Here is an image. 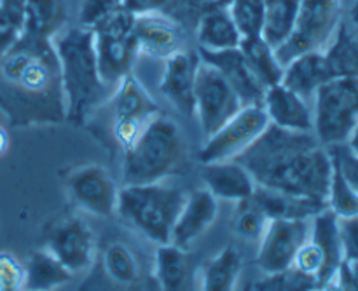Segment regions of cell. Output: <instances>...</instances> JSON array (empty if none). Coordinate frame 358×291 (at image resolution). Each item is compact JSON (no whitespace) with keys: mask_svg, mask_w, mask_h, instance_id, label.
I'll return each instance as SVG.
<instances>
[{"mask_svg":"<svg viewBox=\"0 0 358 291\" xmlns=\"http://www.w3.org/2000/svg\"><path fill=\"white\" fill-rule=\"evenodd\" d=\"M327 149L331 152L332 164L338 167L346 184L358 194V154L353 152L346 143L327 147Z\"/></svg>","mask_w":358,"mask_h":291,"instance_id":"38","label":"cell"},{"mask_svg":"<svg viewBox=\"0 0 358 291\" xmlns=\"http://www.w3.org/2000/svg\"><path fill=\"white\" fill-rule=\"evenodd\" d=\"M199 56L177 51L164 59L163 75L159 80V93L180 112L182 115H194V82Z\"/></svg>","mask_w":358,"mask_h":291,"instance_id":"17","label":"cell"},{"mask_svg":"<svg viewBox=\"0 0 358 291\" xmlns=\"http://www.w3.org/2000/svg\"><path fill=\"white\" fill-rule=\"evenodd\" d=\"M243 258L234 246H226L199 269V291H236Z\"/></svg>","mask_w":358,"mask_h":291,"instance_id":"26","label":"cell"},{"mask_svg":"<svg viewBox=\"0 0 358 291\" xmlns=\"http://www.w3.org/2000/svg\"><path fill=\"white\" fill-rule=\"evenodd\" d=\"M322 290L324 291H341V288H339V285H338V279H332V281H329L327 285L325 286H322Z\"/></svg>","mask_w":358,"mask_h":291,"instance_id":"48","label":"cell"},{"mask_svg":"<svg viewBox=\"0 0 358 291\" xmlns=\"http://www.w3.org/2000/svg\"><path fill=\"white\" fill-rule=\"evenodd\" d=\"M327 208L338 218H353L358 216V194L346 184L338 167L332 164L331 185H329Z\"/></svg>","mask_w":358,"mask_h":291,"instance_id":"35","label":"cell"},{"mask_svg":"<svg viewBox=\"0 0 358 291\" xmlns=\"http://www.w3.org/2000/svg\"><path fill=\"white\" fill-rule=\"evenodd\" d=\"M62 73L66 121L83 124L112 91L101 82L94 52L93 31L80 24L63 27L51 38Z\"/></svg>","mask_w":358,"mask_h":291,"instance_id":"3","label":"cell"},{"mask_svg":"<svg viewBox=\"0 0 358 291\" xmlns=\"http://www.w3.org/2000/svg\"><path fill=\"white\" fill-rule=\"evenodd\" d=\"M292 265L296 269H299V271H303L304 274L315 276V278L318 279L320 278L322 271H324V253H322V250L313 243V241L308 239L306 243L299 248V251H297Z\"/></svg>","mask_w":358,"mask_h":291,"instance_id":"40","label":"cell"},{"mask_svg":"<svg viewBox=\"0 0 358 291\" xmlns=\"http://www.w3.org/2000/svg\"><path fill=\"white\" fill-rule=\"evenodd\" d=\"M45 250L73 276L87 271L96 257V239L91 227L79 216H65L49 230Z\"/></svg>","mask_w":358,"mask_h":291,"instance_id":"13","label":"cell"},{"mask_svg":"<svg viewBox=\"0 0 358 291\" xmlns=\"http://www.w3.org/2000/svg\"><path fill=\"white\" fill-rule=\"evenodd\" d=\"M154 276L159 291H191L192 272L189 264V251L173 244L157 246L154 255Z\"/></svg>","mask_w":358,"mask_h":291,"instance_id":"25","label":"cell"},{"mask_svg":"<svg viewBox=\"0 0 358 291\" xmlns=\"http://www.w3.org/2000/svg\"><path fill=\"white\" fill-rule=\"evenodd\" d=\"M331 79L324 51L303 52L283 65L282 84L306 101L313 100L317 91Z\"/></svg>","mask_w":358,"mask_h":291,"instance_id":"21","label":"cell"},{"mask_svg":"<svg viewBox=\"0 0 358 291\" xmlns=\"http://www.w3.org/2000/svg\"><path fill=\"white\" fill-rule=\"evenodd\" d=\"M184 159V136L173 119L159 114L122 152V185L164 181Z\"/></svg>","mask_w":358,"mask_h":291,"instance_id":"4","label":"cell"},{"mask_svg":"<svg viewBox=\"0 0 358 291\" xmlns=\"http://www.w3.org/2000/svg\"><path fill=\"white\" fill-rule=\"evenodd\" d=\"M219 216V201L203 188H196L191 194L185 195L184 206L175 220L173 230H171L170 244L189 251L192 244L210 230Z\"/></svg>","mask_w":358,"mask_h":291,"instance_id":"16","label":"cell"},{"mask_svg":"<svg viewBox=\"0 0 358 291\" xmlns=\"http://www.w3.org/2000/svg\"><path fill=\"white\" fill-rule=\"evenodd\" d=\"M241 38L262 37L266 0H229L226 6Z\"/></svg>","mask_w":358,"mask_h":291,"instance_id":"33","label":"cell"},{"mask_svg":"<svg viewBox=\"0 0 358 291\" xmlns=\"http://www.w3.org/2000/svg\"><path fill=\"white\" fill-rule=\"evenodd\" d=\"M269 220L266 218L264 213L254 204L252 199L248 201L236 202V213H234L233 220V229L236 236L241 239L252 241V243H259L264 234L266 225Z\"/></svg>","mask_w":358,"mask_h":291,"instance_id":"36","label":"cell"},{"mask_svg":"<svg viewBox=\"0 0 358 291\" xmlns=\"http://www.w3.org/2000/svg\"><path fill=\"white\" fill-rule=\"evenodd\" d=\"M234 161L247 167L257 187L327 204L332 157L313 133L269 124L257 142Z\"/></svg>","mask_w":358,"mask_h":291,"instance_id":"1","label":"cell"},{"mask_svg":"<svg viewBox=\"0 0 358 291\" xmlns=\"http://www.w3.org/2000/svg\"><path fill=\"white\" fill-rule=\"evenodd\" d=\"M122 3L124 0H80L79 24L91 30L115 10L122 9Z\"/></svg>","mask_w":358,"mask_h":291,"instance_id":"37","label":"cell"},{"mask_svg":"<svg viewBox=\"0 0 358 291\" xmlns=\"http://www.w3.org/2000/svg\"><path fill=\"white\" fill-rule=\"evenodd\" d=\"M346 145H348L350 149L353 150V152L358 154V124H357V128L353 129L352 135H350V138H348V142H346Z\"/></svg>","mask_w":358,"mask_h":291,"instance_id":"45","label":"cell"},{"mask_svg":"<svg viewBox=\"0 0 358 291\" xmlns=\"http://www.w3.org/2000/svg\"><path fill=\"white\" fill-rule=\"evenodd\" d=\"M23 35V23L0 9V58L7 54Z\"/></svg>","mask_w":358,"mask_h":291,"instance_id":"42","label":"cell"},{"mask_svg":"<svg viewBox=\"0 0 358 291\" xmlns=\"http://www.w3.org/2000/svg\"><path fill=\"white\" fill-rule=\"evenodd\" d=\"M182 188L164 181L145 185H122L119 188L117 213L124 223L149 239L163 246L170 244L175 220L185 201Z\"/></svg>","mask_w":358,"mask_h":291,"instance_id":"5","label":"cell"},{"mask_svg":"<svg viewBox=\"0 0 358 291\" xmlns=\"http://www.w3.org/2000/svg\"><path fill=\"white\" fill-rule=\"evenodd\" d=\"M196 38L203 51H226L236 49L241 44V35L236 24L231 20L226 7L210 9L199 16L196 27Z\"/></svg>","mask_w":358,"mask_h":291,"instance_id":"24","label":"cell"},{"mask_svg":"<svg viewBox=\"0 0 358 291\" xmlns=\"http://www.w3.org/2000/svg\"><path fill=\"white\" fill-rule=\"evenodd\" d=\"M262 108L271 126L289 131L313 133V108L310 107V101L301 98L282 82L264 91Z\"/></svg>","mask_w":358,"mask_h":291,"instance_id":"19","label":"cell"},{"mask_svg":"<svg viewBox=\"0 0 358 291\" xmlns=\"http://www.w3.org/2000/svg\"><path fill=\"white\" fill-rule=\"evenodd\" d=\"M198 56L201 61L208 63L213 68L222 73L224 79L229 82L234 93L240 96L243 105H262L264 87L261 86L252 70L248 68L247 59L240 47L226 49V51H203L198 49Z\"/></svg>","mask_w":358,"mask_h":291,"instance_id":"18","label":"cell"},{"mask_svg":"<svg viewBox=\"0 0 358 291\" xmlns=\"http://www.w3.org/2000/svg\"><path fill=\"white\" fill-rule=\"evenodd\" d=\"M65 0H28L21 37L51 40L65 27Z\"/></svg>","mask_w":358,"mask_h":291,"instance_id":"27","label":"cell"},{"mask_svg":"<svg viewBox=\"0 0 358 291\" xmlns=\"http://www.w3.org/2000/svg\"><path fill=\"white\" fill-rule=\"evenodd\" d=\"M133 42L136 54L152 59H166L182 49V28L168 14L135 16Z\"/></svg>","mask_w":358,"mask_h":291,"instance_id":"15","label":"cell"},{"mask_svg":"<svg viewBox=\"0 0 358 291\" xmlns=\"http://www.w3.org/2000/svg\"><path fill=\"white\" fill-rule=\"evenodd\" d=\"M27 2L28 0H0V9H3L7 14H10V16L23 23V13Z\"/></svg>","mask_w":358,"mask_h":291,"instance_id":"44","label":"cell"},{"mask_svg":"<svg viewBox=\"0 0 358 291\" xmlns=\"http://www.w3.org/2000/svg\"><path fill=\"white\" fill-rule=\"evenodd\" d=\"M65 185L73 204L84 213L100 218L115 215L121 187L101 164H86L70 171Z\"/></svg>","mask_w":358,"mask_h":291,"instance_id":"12","label":"cell"},{"mask_svg":"<svg viewBox=\"0 0 358 291\" xmlns=\"http://www.w3.org/2000/svg\"><path fill=\"white\" fill-rule=\"evenodd\" d=\"M23 267V291H56L73 279L72 272L63 267L45 248L34 251Z\"/></svg>","mask_w":358,"mask_h":291,"instance_id":"28","label":"cell"},{"mask_svg":"<svg viewBox=\"0 0 358 291\" xmlns=\"http://www.w3.org/2000/svg\"><path fill=\"white\" fill-rule=\"evenodd\" d=\"M24 267L16 257L0 253V291H23Z\"/></svg>","mask_w":358,"mask_h":291,"instance_id":"39","label":"cell"},{"mask_svg":"<svg viewBox=\"0 0 358 291\" xmlns=\"http://www.w3.org/2000/svg\"><path fill=\"white\" fill-rule=\"evenodd\" d=\"M320 288V283L315 276L304 274L292 265L282 272L264 274V278L254 283L250 291H315Z\"/></svg>","mask_w":358,"mask_h":291,"instance_id":"34","label":"cell"},{"mask_svg":"<svg viewBox=\"0 0 358 291\" xmlns=\"http://www.w3.org/2000/svg\"><path fill=\"white\" fill-rule=\"evenodd\" d=\"M350 20H352V23L355 24V28L358 30V0L353 2L352 9H350Z\"/></svg>","mask_w":358,"mask_h":291,"instance_id":"47","label":"cell"},{"mask_svg":"<svg viewBox=\"0 0 358 291\" xmlns=\"http://www.w3.org/2000/svg\"><path fill=\"white\" fill-rule=\"evenodd\" d=\"M245 105L222 73L199 59L194 82V115L205 136L213 135Z\"/></svg>","mask_w":358,"mask_h":291,"instance_id":"10","label":"cell"},{"mask_svg":"<svg viewBox=\"0 0 358 291\" xmlns=\"http://www.w3.org/2000/svg\"><path fill=\"white\" fill-rule=\"evenodd\" d=\"M269 128V119L262 105H245L222 128L206 136L199 150L201 164L236 159Z\"/></svg>","mask_w":358,"mask_h":291,"instance_id":"11","label":"cell"},{"mask_svg":"<svg viewBox=\"0 0 358 291\" xmlns=\"http://www.w3.org/2000/svg\"><path fill=\"white\" fill-rule=\"evenodd\" d=\"M341 0H301L296 28L289 40L276 49L282 65L308 51H324L341 23Z\"/></svg>","mask_w":358,"mask_h":291,"instance_id":"8","label":"cell"},{"mask_svg":"<svg viewBox=\"0 0 358 291\" xmlns=\"http://www.w3.org/2000/svg\"><path fill=\"white\" fill-rule=\"evenodd\" d=\"M315 291H324V290H322V288H320V290H315Z\"/></svg>","mask_w":358,"mask_h":291,"instance_id":"49","label":"cell"},{"mask_svg":"<svg viewBox=\"0 0 358 291\" xmlns=\"http://www.w3.org/2000/svg\"><path fill=\"white\" fill-rule=\"evenodd\" d=\"M310 220H269L257 251V265L264 274L292 267L299 248L310 239Z\"/></svg>","mask_w":358,"mask_h":291,"instance_id":"14","label":"cell"},{"mask_svg":"<svg viewBox=\"0 0 358 291\" xmlns=\"http://www.w3.org/2000/svg\"><path fill=\"white\" fill-rule=\"evenodd\" d=\"M173 3L175 0H124L122 7L133 16H142V14H166Z\"/></svg>","mask_w":358,"mask_h":291,"instance_id":"43","label":"cell"},{"mask_svg":"<svg viewBox=\"0 0 358 291\" xmlns=\"http://www.w3.org/2000/svg\"><path fill=\"white\" fill-rule=\"evenodd\" d=\"M324 56L332 79L358 77V38L343 21L324 49Z\"/></svg>","mask_w":358,"mask_h":291,"instance_id":"30","label":"cell"},{"mask_svg":"<svg viewBox=\"0 0 358 291\" xmlns=\"http://www.w3.org/2000/svg\"><path fill=\"white\" fill-rule=\"evenodd\" d=\"M250 199L268 220H310L327 208L324 202L296 197L264 187H255Z\"/></svg>","mask_w":358,"mask_h":291,"instance_id":"23","label":"cell"},{"mask_svg":"<svg viewBox=\"0 0 358 291\" xmlns=\"http://www.w3.org/2000/svg\"><path fill=\"white\" fill-rule=\"evenodd\" d=\"M0 108L14 126L66 121L62 73L51 40L21 37L0 58Z\"/></svg>","mask_w":358,"mask_h":291,"instance_id":"2","label":"cell"},{"mask_svg":"<svg viewBox=\"0 0 358 291\" xmlns=\"http://www.w3.org/2000/svg\"><path fill=\"white\" fill-rule=\"evenodd\" d=\"M7 147H9V136H7V131L3 128H0V156L6 154Z\"/></svg>","mask_w":358,"mask_h":291,"instance_id":"46","label":"cell"},{"mask_svg":"<svg viewBox=\"0 0 358 291\" xmlns=\"http://www.w3.org/2000/svg\"><path fill=\"white\" fill-rule=\"evenodd\" d=\"M343 257L346 264H358V216L339 218Z\"/></svg>","mask_w":358,"mask_h":291,"instance_id":"41","label":"cell"},{"mask_svg":"<svg viewBox=\"0 0 358 291\" xmlns=\"http://www.w3.org/2000/svg\"><path fill=\"white\" fill-rule=\"evenodd\" d=\"M101 267L105 276L119 286H133L140 278L138 260L128 244L121 241L107 244L101 251Z\"/></svg>","mask_w":358,"mask_h":291,"instance_id":"32","label":"cell"},{"mask_svg":"<svg viewBox=\"0 0 358 291\" xmlns=\"http://www.w3.org/2000/svg\"><path fill=\"white\" fill-rule=\"evenodd\" d=\"M310 241H313L324 253V271L318 281H320V286H325L338 276L339 267L345 262L341 234H339V218L329 208L317 213L310 220Z\"/></svg>","mask_w":358,"mask_h":291,"instance_id":"22","label":"cell"},{"mask_svg":"<svg viewBox=\"0 0 358 291\" xmlns=\"http://www.w3.org/2000/svg\"><path fill=\"white\" fill-rule=\"evenodd\" d=\"M301 0H266L262 38L275 49H280L296 28Z\"/></svg>","mask_w":358,"mask_h":291,"instance_id":"31","label":"cell"},{"mask_svg":"<svg viewBox=\"0 0 358 291\" xmlns=\"http://www.w3.org/2000/svg\"><path fill=\"white\" fill-rule=\"evenodd\" d=\"M135 16L122 7L91 28L100 79L110 91L131 73L136 58L133 42Z\"/></svg>","mask_w":358,"mask_h":291,"instance_id":"7","label":"cell"},{"mask_svg":"<svg viewBox=\"0 0 358 291\" xmlns=\"http://www.w3.org/2000/svg\"><path fill=\"white\" fill-rule=\"evenodd\" d=\"M241 52L247 59L248 68L261 82L264 89L282 82L283 65L276 56V49L264 40L262 37L243 38L240 44Z\"/></svg>","mask_w":358,"mask_h":291,"instance_id":"29","label":"cell"},{"mask_svg":"<svg viewBox=\"0 0 358 291\" xmlns=\"http://www.w3.org/2000/svg\"><path fill=\"white\" fill-rule=\"evenodd\" d=\"M108 98L112 112V136L119 149L124 152L145 126L161 114V108L133 73L124 77Z\"/></svg>","mask_w":358,"mask_h":291,"instance_id":"9","label":"cell"},{"mask_svg":"<svg viewBox=\"0 0 358 291\" xmlns=\"http://www.w3.org/2000/svg\"><path fill=\"white\" fill-rule=\"evenodd\" d=\"M201 178L205 188L217 201H229L234 204L248 201L257 187L247 167L234 159L203 164Z\"/></svg>","mask_w":358,"mask_h":291,"instance_id":"20","label":"cell"},{"mask_svg":"<svg viewBox=\"0 0 358 291\" xmlns=\"http://www.w3.org/2000/svg\"><path fill=\"white\" fill-rule=\"evenodd\" d=\"M313 135L324 147L348 142L358 124V77L331 79L313 98Z\"/></svg>","mask_w":358,"mask_h":291,"instance_id":"6","label":"cell"}]
</instances>
